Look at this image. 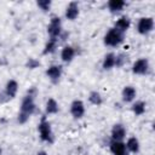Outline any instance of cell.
<instances>
[{"mask_svg":"<svg viewBox=\"0 0 155 155\" xmlns=\"http://www.w3.org/2000/svg\"><path fill=\"white\" fill-rule=\"evenodd\" d=\"M35 93H36V90L33 87L23 97L22 103H21V109H19V113H18V116H17L18 124H22V125L25 124L29 120V117L36 111Z\"/></svg>","mask_w":155,"mask_h":155,"instance_id":"6da1fadb","label":"cell"},{"mask_svg":"<svg viewBox=\"0 0 155 155\" xmlns=\"http://www.w3.org/2000/svg\"><path fill=\"white\" fill-rule=\"evenodd\" d=\"M124 39H125V33H122L113 27L105 33V35L103 38V44L108 47H117L119 45H121L124 42Z\"/></svg>","mask_w":155,"mask_h":155,"instance_id":"7a4b0ae2","label":"cell"},{"mask_svg":"<svg viewBox=\"0 0 155 155\" xmlns=\"http://www.w3.org/2000/svg\"><path fill=\"white\" fill-rule=\"evenodd\" d=\"M38 132H39V137L42 142L52 144L54 140V136H53V131L51 127L50 121L46 119V116H42L39 125H38Z\"/></svg>","mask_w":155,"mask_h":155,"instance_id":"3957f363","label":"cell"},{"mask_svg":"<svg viewBox=\"0 0 155 155\" xmlns=\"http://www.w3.org/2000/svg\"><path fill=\"white\" fill-rule=\"evenodd\" d=\"M62 33H63V30H62V19H61V17L57 16V15H52L51 19H50V23L47 25L48 36L58 39Z\"/></svg>","mask_w":155,"mask_h":155,"instance_id":"277c9868","label":"cell"},{"mask_svg":"<svg viewBox=\"0 0 155 155\" xmlns=\"http://www.w3.org/2000/svg\"><path fill=\"white\" fill-rule=\"evenodd\" d=\"M154 18L153 17H140L137 23V31L140 35H148L154 30Z\"/></svg>","mask_w":155,"mask_h":155,"instance_id":"5b68a950","label":"cell"},{"mask_svg":"<svg viewBox=\"0 0 155 155\" xmlns=\"http://www.w3.org/2000/svg\"><path fill=\"white\" fill-rule=\"evenodd\" d=\"M132 73L134 75H147L150 70V63L148 58H139L132 64Z\"/></svg>","mask_w":155,"mask_h":155,"instance_id":"8992f818","label":"cell"},{"mask_svg":"<svg viewBox=\"0 0 155 155\" xmlns=\"http://www.w3.org/2000/svg\"><path fill=\"white\" fill-rule=\"evenodd\" d=\"M45 74L52 84H58L63 74V68L59 64H52L45 70Z\"/></svg>","mask_w":155,"mask_h":155,"instance_id":"52a82bcc","label":"cell"},{"mask_svg":"<svg viewBox=\"0 0 155 155\" xmlns=\"http://www.w3.org/2000/svg\"><path fill=\"white\" fill-rule=\"evenodd\" d=\"M85 111H86L85 103L81 99H74L70 103V114L75 120H80L81 117H84Z\"/></svg>","mask_w":155,"mask_h":155,"instance_id":"ba28073f","label":"cell"},{"mask_svg":"<svg viewBox=\"0 0 155 155\" xmlns=\"http://www.w3.org/2000/svg\"><path fill=\"white\" fill-rule=\"evenodd\" d=\"M126 133H127V131H126V128L122 124H115V125H113L111 131H110L111 140L122 142L126 138Z\"/></svg>","mask_w":155,"mask_h":155,"instance_id":"9c48e42d","label":"cell"},{"mask_svg":"<svg viewBox=\"0 0 155 155\" xmlns=\"http://www.w3.org/2000/svg\"><path fill=\"white\" fill-rule=\"evenodd\" d=\"M80 15V8H79V4L78 1H70L64 11V16L68 21H75Z\"/></svg>","mask_w":155,"mask_h":155,"instance_id":"30bf717a","label":"cell"},{"mask_svg":"<svg viewBox=\"0 0 155 155\" xmlns=\"http://www.w3.org/2000/svg\"><path fill=\"white\" fill-rule=\"evenodd\" d=\"M17 92H18V82L15 79H10L6 82L4 90V94L6 96V99H13L17 96Z\"/></svg>","mask_w":155,"mask_h":155,"instance_id":"8fae6325","label":"cell"},{"mask_svg":"<svg viewBox=\"0 0 155 155\" xmlns=\"http://www.w3.org/2000/svg\"><path fill=\"white\" fill-rule=\"evenodd\" d=\"M136 97H137V91H136V88L133 86L127 85V86H125L122 88L121 99H122L124 103H132V102H134Z\"/></svg>","mask_w":155,"mask_h":155,"instance_id":"7c38bea8","label":"cell"},{"mask_svg":"<svg viewBox=\"0 0 155 155\" xmlns=\"http://www.w3.org/2000/svg\"><path fill=\"white\" fill-rule=\"evenodd\" d=\"M75 54H76L75 48L71 45H65L61 51V59H62V62L68 64V63L73 62V59L75 58Z\"/></svg>","mask_w":155,"mask_h":155,"instance_id":"4fadbf2b","label":"cell"},{"mask_svg":"<svg viewBox=\"0 0 155 155\" xmlns=\"http://www.w3.org/2000/svg\"><path fill=\"white\" fill-rule=\"evenodd\" d=\"M109 149H110V153L113 155H128V151H127L124 142L111 140L109 144Z\"/></svg>","mask_w":155,"mask_h":155,"instance_id":"5bb4252c","label":"cell"},{"mask_svg":"<svg viewBox=\"0 0 155 155\" xmlns=\"http://www.w3.org/2000/svg\"><path fill=\"white\" fill-rule=\"evenodd\" d=\"M131 27V19L128 16H121L119 17L116 21H115V24H114V28H116L117 30L122 31V33H126Z\"/></svg>","mask_w":155,"mask_h":155,"instance_id":"9a60e30c","label":"cell"},{"mask_svg":"<svg viewBox=\"0 0 155 155\" xmlns=\"http://www.w3.org/2000/svg\"><path fill=\"white\" fill-rule=\"evenodd\" d=\"M107 6L111 13H119L124 10V7L126 6V2L124 0H109Z\"/></svg>","mask_w":155,"mask_h":155,"instance_id":"2e32d148","label":"cell"},{"mask_svg":"<svg viewBox=\"0 0 155 155\" xmlns=\"http://www.w3.org/2000/svg\"><path fill=\"white\" fill-rule=\"evenodd\" d=\"M58 110H59L58 102H57L54 98H48V99L46 101V104H45V113H46V115L57 114Z\"/></svg>","mask_w":155,"mask_h":155,"instance_id":"e0dca14e","label":"cell"},{"mask_svg":"<svg viewBox=\"0 0 155 155\" xmlns=\"http://www.w3.org/2000/svg\"><path fill=\"white\" fill-rule=\"evenodd\" d=\"M125 145H126L127 151H128V153H132V154H137V153L139 151V149H140L139 140H138V138H136V137H130V138L126 140Z\"/></svg>","mask_w":155,"mask_h":155,"instance_id":"ac0fdd59","label":"cell"},{"mask_svg":"<svg viewBox=\"0 0 155 155\" xmlns=\"http://www.w3.org/2000/svg\"><path fill=\"white\" fill-rule=\"evenodd\" d=\"M58 39H54V38H50L47 41H46V44H45V46H44V50H42V54H51V53H53L56 50H57V47H58Z\"/></svg>","mask_w":155,"mask_h":155,"instance_id":"d6986e66","label":"cell"},{"mask_svg":"<svg viewBox=\"0 0 155 155\" xmlns=\"http://www.w3.org/2000/svg\"><path fill=\"white\" fill-rule=\"evenodd\" d=\"M102 68L104 70H110L115 68V53L114 52H108L102 62Z\"/></svg>","mask_w":155,"mask_h":155,"instance_id":"ffe728a7","label":"cell"},{"mask_svg":"<svg viewBox=\"0 0 155 155\" xmlns=\"http://www.w3.org/2000/svg\"><path fill=\"white\" fill-rule=\"evenodd\" d=\"M131 110L132 113L136 115V116H140L145 113L147 110V103L144 101H136V102H132V107H131Z\"/></svg>","mask_w":155,"mask_h":155,"instance_id":"44dd1931","label":"cell"},{"mask_svg":"<svg viewBox=\"0 0 155 155\" xmlns=\"http://www.w3.org/2000/svg\"><path fill=\"white\" fill-rule=\"evenodd\" d=\"M88 102L92 104V105H96V107H99L103 104V97L102 94L98 92V91H91L88 93Z\"/></svg>","mask_w":155,"mask_h":155,"instance_id":"7402d4cb","label":"cell"},{"mask_svg":"<svg viewBox=\"0 0 155 155\" xmlns=\"http://www.w3.org/2000/svg\"><path fill=\"white\" fill-rule=\"evenodd\" d=\"M127 59H128V57H127V54L126 53H117V54H115V67L116 68H121V67H124L126 63H127Z\"/></svg>","mask_w":155,"mask_h":155,"instance_id":"603a6c76","label":"cell"},{"mask_svg":"<svg viewBox=\"0 0 155 155\" xmlns=\"http://www.w3.org/2000/svg\"><path fill=\"white\" fill-rule=\"evenodd\" d=\"M36 6L42 11V12H48L51 10L52 6V1L51 0H38L36 1Z\"/></svg>","mask_w":155,"mask_h":155,"instance_id":"cb8c5ba5","label":"cell"},{"mask_svg":"<svg viewBox=\"0 0 155 155\" xmlns=\"http://www.w3.org/2000/svg\"><path fill=\"white\" fill-rule=\"evenodd\" d=\"M25 67L28 69H36V68L40 67V62L36 58H29L27 61V63H25Z\"/></svg>","mask_w":155,"mask_h":155,"instance_id":"d4e9b609","label":"cell"},{"mask_svg":"<svg viewBox=\"0 0 155 155\" xmlns=\"http://www.w3.org/2000/svg\"><path fill=\"white\" fill-rule=\"evenodd\" d=\"M36 155H48V154H47L45 150H40V151L36 153Z\"/></svg>","mask_w":155,"mask_h":155,"instance_id":"484cf974","label":"cell"},{"mask_svg":"<svg viewBox=\"0 0 155 155\" xmlns=\"http://www.w3.org/2000/svg\"><path fill=\"white\" fill-rule=\"evenodd\" d=\"M1 154H2V149L0 148V155H1Z\"/></svg>","mask_w":155,"mask_h":155,"instance_id":"4316f807","label":"cell"}]
</instances>
